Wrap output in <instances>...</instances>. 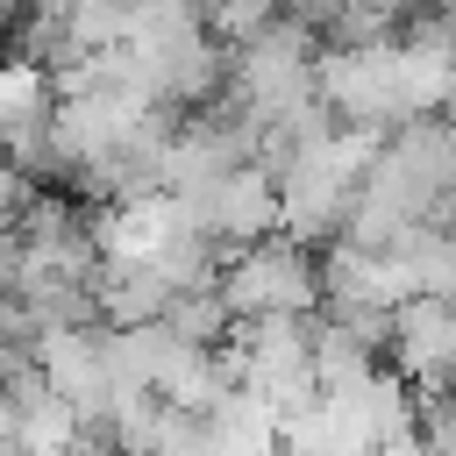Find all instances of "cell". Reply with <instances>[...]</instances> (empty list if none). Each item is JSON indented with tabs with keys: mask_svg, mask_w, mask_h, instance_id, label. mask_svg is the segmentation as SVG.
<instances>
[{
	"mask_svg": "<svg viewBox=\"0 0 456 456\" xmlns=\"http://www.w3.org/2000/svg\"><path fill=\"white\" fill-rule=\"evenodd\" d=\"M221 299L235 306V321H278V314H321L328 285H321V256L292 235H271L256 249H242L221 271Z\"/></svg>",
	"mask_w": 456,
	"mask_h": 456,
	"instance_id": "1",
	"label": "cell"
},
{
	"mask_svg": "<svg viewBox=\"0 0 456 456\" xmlns=\"http://www.w3.org/2000/svg\"><path fill=\"white\" fill-rule=\"evenodd\" d=\"M171 285L157 278V264H107L100 271V314L107 328H157L171 314Z\"/></svg>",
	"mask_w": 456,
	"mask_h": 456,
	"instance_id": "2",
	"label": "cell"
},
{
	"mask_svg": "<svg viewBox=\"0 0 456 456\" xmlns=\"http://www.w3.org/2000/svg\"><path fill=\"white\" fill-rule=\"evenodd\" d=\"M164 328H171V342H185V349H221L242 321H235V306L221 299V285H207V292H178L171 314H164Z\"/></svg>",
	"mask_w": 456,
	"mask_h": 456,
	"instance_id": "3",
	"label": "cell"
},
{
	"mask_svg": "<svg viewBox=\"0 0 456 456\" xmlns=\"http://www.w3.org/2000/svg\"><path fill=\"white\" fill-rule=\"evenodd\" d=\"M349 7H356V0H285V14H292L299 28H314L321 43L342 28V14H349Z\"/></svg>",
	"mask_w": 456,
	"mask_h": 456,
	"instance_id": "4",
	"label": "cell"
}]
</instances>
